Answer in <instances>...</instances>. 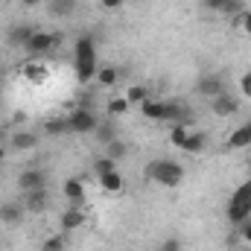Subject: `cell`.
Here are the masks:
<instances>
[{
    "label": "cell",
    "instance_id": "6da1fadb",
    "mask_svg": "<svg viewBox=\"0 0 251 251\" xmlns=\"http://www.w3.org/2000/svg\"><path fill=\"white\" fill-rule=\"evenodd\" d=\"M143 176H146L149 181L161 184V187H178L181 178H184V167H181L178 161H170V158H155V161L146 164Z\"/></svg>",
    "mask_w": 251,
    "mask_h": 251
},
{
    "label": "cell",
    "instance_id": "7a4b0ae2",
    "mask_svg": "<svg viewBox=\"0 0 251 251\" xmlns=\"http://www.w3.org/2000/svg\"><path fill=\"white\" fill-rule=\"evenodd\" d=\"M97 70H100V64H97V44H94V38L91 35H79V41H76V76H79V82L94 79Z\"/></svg>",
    "mask_w": 251,
    "mask_h": 251
},
{
    "label": "cell",
    "instance_id": "3957f363",
    "mask_svg": "<svg viewBox=\"0 0 251 251\" xmlns=\"http://www.w3.org/2000/svg\"><path fill=\"white\" fill-rule=\"evenodd\" d=\"M249 216H251V178L243 181L240 187L234 190V196H231V201H228V222H231V225H240V222L249 219Z\"/></svg>",
    "mask_w": 251,
    "mask_h": 251
},
{
    "label": "cell",
    "instance_id": "277c9868",
    "mask_svg": "<svg viewBox=\"0 0 251 251\" xmlns=\"http://www.w3.org/2000/svg\"><path fill=\"white\" fill-rule=\"evenodd\" d=\"M62 44V35L59 32H41V29H35L32 35H29V41H26V53H32V56H47L50 50H56Z\"/></svg>",
    "mask_w": 251,
    "mask_h": 251
},
{
    "label": "cell",
    "instance_id": "5b68a950",
    "mask_svg": "<svg viewBox=\"0 0 251 251\" xmlns=\"http://www.w3.org/2000/svg\"><path fill=\"white\" fill-rule=\"evenodd\" d=\"M67 123H70V131H76V134H94L97 126H100V120H97V114H94L88 105H79V108L67 117Z\"/></svg>",
    "mask_w": 251,
    "mask_h": 251
},
{
    "label": "cell",
    "instance_id": "8992f818",
    "mask_svg": "<svg viewBox=\"0 0 251 251\" xmlns=\"http://www.w3.org/2000/svg\"><path fill=\"white\" fill-rule=\"evenodd\" d=\"M196 94L204 97V100H213V97L225 94V79L216 76V73H204V76L196 79Z\"/></svg>",
    "mask_w": 251,
    "mask_h": 251
},
{
    "label": "cell",
    "instance_id": "52a82bcc",
    "mask_svg": "<svg viewBox=\"0 0 251 251\" xmlns=\"http://www.w3.org/2000/svg\"><path fill=\"white\" fill-rule=\"evenodd\" d=\"M164 123L187 126L190 123V108L181 100H164Z\"/></svg>",
    "mask_w": 251,
    "mask_h": 251
},
{
    "label": "cell",
    "instance_id": "ba28073f",
    "mask_svg": "<svg viewBox=\"0 0 251 251\" xmlns=\"http://www.w3.org/2000/svg\"><path fill=\"white\" fill-rule=\"evenodd\" d=\"M24 207H26V213H44L47 207H50V193L47 187L41 190H29V193H24Z\"/></svg>",
    "mask_w": 251,
    "mask_h": 251
},
{
    "label": "cell",
    "instance_id": "9c48e42d",
    "mask_svg": "<svg viewBox=\"0 0 251 251\" xmlns=\"http://www.w3.org/2000/svg\"><path fill=\"white\" fill-rule=\"evenodd\" d=\"M18 187H21V193H29V190H41L47 187V173L44 170H24L21 176H18Z\"/></svg>",
    "mask_w": 251,
    "mask_h": 251
},
{
    "label": "cell",
    "instance_id": "30bf717a",
    "mask_svg": "<svg viewBox=\"0 0 251 251\" xmlns=\"http://www.w3.org/2000/svg\"><path fill=\"white\" fill-rule=\"evenodd\" d=\"M237 108H240V100L234 94H219L210 100V111L216 117H231V114H237Z\"/></svg>",
    "mask_w": 251,
    "mask_h": 251
},
{
    "label": "cell",
    "instance_id": "8fae6325",
    "mask_svg": "<svg viewBox=\"0 0 251 251\" xmlns=\"http://www.w3.org/2000/svg\"><path fill=\"white\" fill-rule=\"evenodd\" d=\"M24 213H26L24 201H3L0 204V222L3 225H21L24 222Z\"/></svg>",
    "mask_w": 251,
    "mask_h": 251
},
{
    "label": "cell",
    "instance_id": "7c38bea8",
    "mask_svg": "<svg viewBox=\"0 0 251 251\" xmlns=\"http://www.w3.org/2000/svg\"><path fill=\"white\" fill-rule=\"evenodd\" d=\"M62 193H64V199H67L73 207H82V204H85V184H82L79 178H67L64 187H62Z\"/></svg>",
    "mask_w": 251,
    "mask_h": 251
},
{
    "label": "cell",
    "instance_id": "4fadbf2b",
    "mask_svg": "<svg viewBox=\"0 0 251 251\" xmlns=\"http://www.w3.org/2000/svg\"><path fill=\"white\" fill-rule=\"evenodd\" d=\"M9 146H12L15 152H29V149L38 146V134H35V131H15L12 140H9Z\"/></svg>",
    "mask_w": 251,
    "mask_h": 251
},
{
    "label": "cell",
    "instance_id": "5bb4252c",
    "mask_svg": "<svg viewBox=\"0 0 251 251\" xmlns=\"http://www.w3.org/2000/svg\"><path fill=\"white\" fill-rule=\"evenodd\" d=\"M59 222H62L64 231H76V228H82V225H85V210L70 204V207L62 213V219H59Z\"/></svg>",
    "mask_w": 251,
    "mask_h": 251
},
{
    "label": "cell",
    "instance_id": "9a60e30c",
    "mask_svg": "<svg viewBox=\"0 0 251 251\" xmlns=\"http://www.w3.org/2000/svg\"><path fill=\"white\" fill-rule=\"evenodd\" d=\"M32 32H35L32 26L18 24V26H12V29L6 32V41H9L12 47H26V41H29V35H32Z\"/></svg>",
    "mask_w": 251,
    "mask_h": 251
},
{
    "label": "cell",
    "instance_id": "2e32d148",
    "mask_svg": "<svg viewBox=\"0 0 251 251\" xmlns=\"http://www.w3.org/2000/svg\"><path fill=\"white\" fill-rule=\"evenodd\" d=\"M76 6H79V0H50L47 3V12L53 18H70Z\"/></svg>",
    "mask_w": 251,
    "mask_h": 251
},
{
    "label": "cell",
    "instance_id": "e0dca14e",
    "mask_svg": "<svg viewBox=\"0 0 251 251\" xmlns=\"http://www.w3.org/2000/svg\"><path fill=\"white\" fill-rule=\"evenodd\" d=\"M140 114L143 117H149V120H164V100H146V102H140Z\"/></svg>",
    "mask_w": 251,
    "mask_h": 251
},
{
    "label": "cell",
    "instance_id": "ac0fdd59",
    "mask_svg": "<svg viewBox=\"0 0 251 251\" xmlns=\"http://www.w3.org/2000/svg\"><path fill=\"white\" fill-rule=\"evenodd\" d=\"M204 143H207V137H204L201 131H190L181 149H184L187 155H199V152H204Z\"/></svg>",
    "mask_w": 251,
    "mask_h": 251
},
{
    "label": "cell",
    "instance_id": "d6986e66",
    "mask_svg": "<svg viewBox=\"0 0 251 251\" xmlns=\"http://www.w3.org/2000/svg\"><path fill=\"white\" fill-rule=\"evenodd\" d=\"M100 178V187L108 190V193H120L123 190V176L117 173V170H111V173H105V176H97Z\"/></svg>",
    "mask_w": 251,
    "mask_h": 251
},
{
    "label": "cell",
    "instance_id": "ffe728a7",
    "mask_svg": "<svg viewBox=\"0 0 251 251\" xmlns=\"http://www.w3.org/2000/svg\"><path fill=\"white\" fill-rule=\"evenodd\" d=\"M94 134H97V140H100L102 146H108L111 140H117V126L111 123V120H105V123L97 126V131H94Z\"/></svg>",
    "mask_w": 251,
    "mask_h": 251
},
{
    "label": "cell",
    "instance_id": "44dd1931",
    "mask_svg": "<svg viewBox=\"0 0 251 251\" xmlns=\"http://www.w3.org/2000/svg\"><path fill=\"white\" fill-rule=\"evenodd\" d=\"M246 146H251L249 128H246V126H240V128H234V131H231V137H228V149H246Z\"/></svg>",
    "mask_w": 251,
    "mask_h": 251
},
{
    "label": "cell",
    "instance_id": "7402d4cb",
    "mask_svg": "<svg viewBox=\"0 0 251 251\" xmlns=\"http://www.w3.org/2000/svg\"><path fill=\"white\" fill-rule=\"evenodd\" d=\"M126 100H128V105H140V102L149 100V88H146V85H128Z\"/></svg>",
    "mask_w": 251,
    "mask_h": 251
},
{
    "label": "cell",
    "instance_id": "603a6c76",
    "mask_svg": "<svg viewBox=\"0 0 251 251\" xmlns=\"http://www.w3.org/2000/svg\"><path fill=\"white\" fill-rule=\"evenodd\" d=\"M117 79H120V70H117V67H100V70H97V82L105 85V88L117 85Z\"/></svg>",
    "mask_w": 251,
    "mask_h": 251
},
{
    "label": "cell",
    "instance_id": "cb8c5ba5",
    "mask_svg": "<svg viewBox=\"0 0 251 251\" xmlns=\"http://www.w3.org/2000/svg\"><path fill=\"white\" fill-rule=\"evenodd\" d=\"M102 149H105V155H108V158H114V161H120V158L128 155V143L120 140V137H117V140H111V143H108V146H102Z\"/></svg>",
    "mask_w": 251,
    "mask_h": 251
},
{
    "label": "cell",
    "instance_id": "d4e9b609",
    "mask_svg": "<svg viewBox=\"0 0 251 251\" xmlns=\"http://www.w3.org/2000/svg\"><path fill=\"white\" fill-rule=\"evenodd\" d=\"M44 131L47 134H64V131H70V123H67V117H50L44 123Z\"/></svg>",
    "mask_w": 251,
    "mask_h": 251
},
{
    "label": "cell",
    "instance_id": "484cf974",
    "mask_svg": "<svg viewBox=\"0 0 251 251\" xmlns=\"http://www.w3.org/2000/svg\"><path fill=\"white\" fill-rule=\"evenodd\" d=\"M24 76L32 79V82H41V79H47V67L38 64V62H29L26 67H24Z\"/></svg>",
    "mask_w": 251,
    "mask_h": 251
},
{
    "label": "cell",
    "instance_id": "4316f807",
    "mask_svg": "<svg viewBox=\"0 0 251 251\" xmlns=\"http://www.w3.org/2000/svg\"><path fill=\"white\" fill-rule=\"evenodd\" d=\"M243 12H246V0H225L219 15H234V18H240Z\"/></svg>",
    "mask_w": 251,
    "mask_h": 251
},
{
    "label": "cell",
    "instance_id": "83f0119b",
    "mask_svg": "<svg viewBox=\"0 0 251 251\" xmlns=\"http://www.w3.org/2000/svg\"><path fill=\"white\" fill-rule=\"evenodd\" d=\"M111 170H117V161H114V158H108V155L97 158V164H94V173H97V176H105V173H111Z\"/></svg>",
    "mask_w": 251,
    "mask_h": 251
},
{
    "label": "cell",
    "instance_id": "f1b7e54d",
    "mask_svg": "<svg viewBox=\"0 0 251 251\" xmlns=\"http://www.w3.org/2000/svg\"><path fill=\"white\" fill-rule=\"evenodd\" d=\"M131 105H128V100L126 97H114V100H108V114H114V117H120V114H126Z\"/></svg>",
    "mask_w": 251,
    "mask_h": 251
},
{
    "label": "cell",
    "instance_id": "f546056e",
    "mask_svg": "<svg viewBox=\"0 0 251 251\" xmlns=\"http://www.w3.org/2000/svg\"><path fill=\"white\" fill-rule=\"evenodd\" d=\"M187 126H173V131H170V143L176 146V149H181L184 146V140H187Z\"/></svg>",
    "mask_w": 251,
    "mask_h": 251
},
{
    "label": "cell",
    "instance_id": "4dcf8cb0",
    "mask_svg": "<svg viewBox=\"0 0 251 251\" xmlns=\"http://www.w3.org/2000/svg\"><path fill=\"white\" fill-rule=\"evenodd\" d=\"M64 246H67L64 237H47L44 246H41V251H64Z\"/></svg>",
    "mask_w": 251,
    "mask_h": 251
},
{
    "label": "cell",
    "instance_id": "1f68e13d",
    "mask_svg": "<svg viewBox=\"0 0 251 251\" xmlns=\"http://www.w3.org/2000/svg\"><path fill=\"white\" fill-rule=\"evenodd\" d=\"M237 228H240V237H243V243H251V216H249V219H243Z\"/></svg>",
    "mask_w": 251,
    "mask_h": 251
},
{
    "label": "cell",
    "instance_id": "d6a6232c",
    "mask_svg": "<svg viewBox=\"0 0 251 251\" xmlns=\"http://www.w3.org/2000/svg\"><path fill=\"white\" fill-rule=\"evenodd\" d=\"M240 91H243V97H249L251 100V70L249 73H243V79H240Z\"/></svg>",
    "mask_w": 251,
    "mask_h": 251
},
{
    "label": "cell",
    "instance_id": "836d02e7",
    "mask_svg": "<svg viewBox=\"0 0 251 251\" xmlns=\"http://www.w3.org/2000/svg\"><path fill=\"white\" fill-rule=\"evenodd\" d=\"M240 26H243L246 35H251V9H246V12L240 15Z\"/></svg>",
    "mask_w": 251,
    "mask_h": 251
},
{
    "label": "cell",
    "instance_id": "e575fe53",
    "mask_svg": "<svg viewBox=\"0 0 251 251\" xmlns=\"http://www.w3.org/2000/svg\"><path fill=\"white\" fill-rule=\"evenodd\" d=\"M222 3H225V0H201V9H207V12H222Z\"/></svg>",
    "mask_w": 251,
    "mask_h": 251
},
{
    "label": "cell",
    "instance_id": "d590c367",
    "mask_svg": "<svg viewBox=\"0 0 251 251\" xmlns=\"http://www.w3.org/2000/svg\"><path fill=\"white\" fill-rule=\"evenodd\" d=\"M161 251H181V243H178L176 237H170V240L161 243Z\"/></svg>",
    "mask_w": 251,
    "mask_h": 251
},
{
    "label": "cell",
    "instance_id": "8d00e7d4",
    "mask_svg": "<svg viewBox=\"0 0 251 251\" xmlns=\"http://www.w3.org/2000/svg\"><path fill=\"white\" fill-rule=\"evenodd\" d=\"M100 6H102V9H120L123 0H100Z\"/></svg>",
    "mask_w": 251,
    "mask_h": 251
},
{
    "label": "cell",
    "instance_id": "74e56055",
    "mask_svg": "<svg viewBox=\"0 0 251 251\" xmlns=\"http://www.w3.org/2000/svg\"><path fill=\"white\" fill-rule=\"evenodd\" d=\"M21 3H24V6H38L41 0H21Z\"/></svg>",
    "mask_w": 251,
    "mask_h": 251
},
{
    "label": "cell",
    "instance_id": "f35d334b",
    "mask_svg": "<svg viewBox=\"0 0 251 251\" xmlns=\"http://www.w3.org/2000/svg\"><path fill=\"white\" fill-rule=\"evenodd\" d=\"M3 158H6V149H3V143H0V161H3Z\"/></svg>",
    "mask_w": 251,
    "mask_h": 251
},
{
    "label": "cell",
    "instance_id": "ab89813d",
    "mask_svg": "<svg viewBox=\"0 0 251 251\" xmlns=\"http://www.w3.org/2000/svg\"><path fill=\"white\" fill-rule=\"evenodd\" d=\"M246 128H249V140H251V120H249V123H246Z\"/></svg>",
    "mask_w": 251,
    "mask_h": 251
}]
</instances>
